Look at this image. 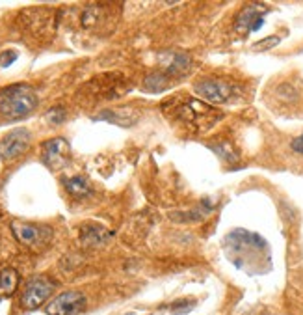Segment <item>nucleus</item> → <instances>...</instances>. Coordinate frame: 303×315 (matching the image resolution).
Here are the masks:
<instances>
[{
    "label": "nucleus",
    "instance_id": "22",
    "mask_svg": "<svg viewBox=\"0 0 303 315\" xmlns=\"http://www.w3.org/2000/svg\"><path fill=\"white\" fill-rule=\"evenodd\" d=\"M279 94L283 95L284 99H296L297 97V94H296V90L292 88L290 84H283V86H279Z\"/></svg>",
    "mask_w": 303,
    "mask_h": 315
},
{
    "label": "nucleus",
    "instance_id": "13",
    "mask_svg": "<svg viewBox=\"0 0 303 315\" xmlns=\"http://www.w3.org/2000/svg\"><path fill=\"white\" fill-rule=\"evenodd\" d=\"M190 63H192L190 56L181 54V52H171V54L164 56V71L171 78H175V76H181L188 71Z\"/></svg>",
    "mask_w": 303,
    "mask_h": 315
},
{
    "label": "nucleus",
    "instance_id": "17",
    "mask_svg": "<svg viewBox=\"0 0 303 315\" xmlns=\"http://www.w3.org/2000/svg\"><path fill=\"white\" fill-rule=\"evenodd\" d=\"M207 147H209L210 151H214L220 159L227 161V163H236V161L240 159L238 151L234 149V145L231 144V142H223V140H221V142H209Z\"/></svg>",
    "mask_w": 303,
    "mask_h": 315
},
{
    "label": "nucleus",
    "instance_id": "7",
    "mask_svg": "<svg viewBox=\"0 0 303 315\" xmlns=\"http://www.w3.org/2000/svg\"><path fill=\"white\" fill-rule=\"evenodd\" d=\"M32 134L26 129H13L0 140V159L15 161L30 147Z\"/></svg>",
    "mask_w": 303,
    "mask_h": 315
},
{
    "label": "nucleus",
    "instance_id": "1",
    "mask_svg": "<svg viewBox=\"0 0 303 315\" xmlns=\"http://www.w3.org/2000/svg\"><path fill=\"white\" fill-rule=\"evenodd\" d=\"M162 110L168 118H171L173 123L181 125L186 131L192 132H205L221 120V112L210 107L209 103L196 99V97H186L179 95L162 105Z\"/></svg>",
    "mask_w": 303,
    "mask_h": 315
},
{
    "label": "nucleus",
    "instance_id": "4",
    "mask_svg": "<svg viewBox=\"0 0 303 315\" xmlns=\"http://www.w3.org/2000/svg\"><path fill=\"white\" fill-rule=\"evenodd\" d=\"M196 94L201 97V101H209L214 105H223V103L233 101L236 97V86L229 84L225 81H218V78H205L199 81L194 86Z\"/></svg>",
    "mask_w": 303,
    "mask_h": 315
},
{
    "label": "nucleus",
    "instance_id": "10",
    "mask_svg": "<svg viewBox=\"0 0 303 315\" xmlns=\"http://www.w3.org/2000/svg\"><path fill=\"white\" fill-rule=\"evenodd\" d=\"M268 10L260 6H247L244 8L240 13H238V17H236V30L240 32H257L262 28L264 25V15Z\"/></svg>",
    "mask_w": 303,
    "mask_h": 315
},
{
    "label": "nucleus",
    "instance_id": "11",
    "mask_svg": "<svg viewBox=\"0 0 303 315\" xmlns=\"http://www.w3.org/2000/svg\"><path fill=\"white\" fill-rule=\"evenodd\" d=\"M138 112L134 110H128V108H114V110H102L93 118V121H108L112 125L123 127V129H128L138 123Z\"/></svg>",
    "mask_w": 303,
    "mask_h": 315
},
{
    "label": "nucleus",
    "instance_id": "12",
    "mask_svg": "<svg viewBox=\"0 0 303 315\" xmlns=\"http://www.w3.org/2000/svg\"><path fill=\"white\" fill-rule=\"evenodd\" d=\"M114 239V231H108L99 224H84L80 227V243L89 248H97Z\"/></svg>",
    "mask_w": 303,
    "mask_h": 315
},
{
    "label": "nucleus",
    "instance_id": "23",
    "mask_svg": "<svg viewBox=\"0 0 303 315\" xmlns=\"http://www.w3.org/2000/svg\"><path fill=\"white\" fill-rule=\"evenodd\" d=\"M292 149L296 153H299V155H303V134H299L297 138H294L292 140Z\"/></svg>",
    "mask_w": 303,
    "mask_h": 315
},
{
    "label": "nucleus",
    "instance_id": "6",
    "mask_svg": "<svg viewBox=\"0 0 303 315\" xmlns=\"http://www.w3.org/2000/svg\"><path fill=\"white\" fill-rule=\"evenodd\" d=\"M41 161L52 172H58L69 164V142L62 136L43 142Z\"/></svg>",
    "mask_w": 303,
    "mask_h": 315
},
{
    "label": "nucleus",
    "instance_id": "2",
    "mask_svg": "<svg viewBox=\"0 0 303 315\" xmlns=\"http://www.w3.org/2000/svg\"><path fill=\"white\" fill-rule=\"evenodd\" d=\"M39 97L30 84H12L0 90V116L6 120L26 118L38 108Z\"/></svg>",
    "mask_w": 303,
    "mask_h": 315
},
{
    "label": "nucleus",
    "instance_id": "3",
    "mask_svg": "<svg viewBox=\"0 0 303 315\" xmlns=\"http://www.w3.org/2000/svg\"><path fill=\"white\" fill-rule=\"evenodd\" d=\"M10 227H12L15 239L19 241L21 245L34 248V250L45 246L52 239V229L47 226H39V224H32V222L23 220H12Z\"/></svg>",
    "mask_w": 303,
    "mask_h": 315
},
{
    "label": "nucleus",
    "instance_id": "14",
    "mask_svg": "<svg viewBox=\"0 0 303 315\" xmlns=\"http://www.w3.org/2000/svg\"><path fill=\"white\" fill-rule=\"evenodd\" d=\"M17 285H19V272L10 267L2 269L0 271V300L12 296L17 291Z\"/></svg>",
    "mask_w": 303,
    "mask_h": 315
},
{
    "label": "nucleus",
    "instance_id": "8",
    "mask_svg": "<svg viewBox=\"0 0 303 315\" xmlns=\"http://www.w3.org/2000/svg\"><path fill=\"white\" fill-rule=\"evenodd\" d=\"M86 306V296L78 291H65L52 298L45 308L47 315H75Z\"/></svg>",
    "mask_w": 303,
    "mask_h": 315
},
{
    "label": "nucleus",
    "instance_id": "18",
    "mask_svg": "<svg viewBox=\"0 0 303 315\" xmlns=\"http://www.w3.org/2000/svg\"><path fill=\"white\" fill-rule=\"evenodd\" d=\"M281 43V38L279 36H270V38H264L262 41H257V43H253V51H270L273 47H277Z\"/></svg>",
    "mask_w": 303,
    "mask_h": 315
},
{
    "label": "nucleus",
    "instance_id": "5",
    "mask_svg": "<svg viewBox=\"0 0 303 315\" xmlns=\"http://www.w3.org/2000/svg\"><path fill=\"white\" fill-rule=\"evenodd\" d=\"M54 287H56L54 282H51L47 276H32L25 284V289H23V295H21L23 308L38 309L52 295Z\"/></svg>",
    "mask_w": 303,
    "mask_h": 315
},
{
    "label": "nucleus",
    "instance_id": "21",
    "mask_svg": "<svg viewBox=\"0 0 303 315\" xmlns=\"http://www.w3.org/2000/svg\"><path fill=\"white\" fill-rule=\"evenodd\" d=\"M15 60H17V52H15V51L0 52V67H10V65H12Z\"/></svg>",
    "mask_w": 303,
    "mask_h": 315
},
{
    "label": "nucleus",
    "instance_id": "9",
    "mask_svg": "<svg viewBox=\"0 0 303 315\" xmlns=\"http://www.w3.org/2000/svg\"><path fill=\"white\" fill-rule=\"evenodd\" d=\"M112 6L108 4H93V6L84 8L82 15H80V23L86 30L99 32L101 28L108 26L112 23Z\"/></svg>",
    "mask_w": 303,
    "mask_h": 315
},
{
    "label": "nucleus",
    "instance_id": "20",
    "mask_svg": "<svg viewBox=\"0 0 303 315\" xmlns=\"http://www.w3.org/2000/svg\"><path fill=\"white\" fill-rule=\"evenodd\" d=\"M47 118H49V121H51V123H54V125H60V123H63V121H65L67 114H65V108H63V107H54V108H51V110L47 112Z\"/></svg>",
    "mask_w": 303,
    "mask_h": 315
},
{
    "label": "nucleus",
    "instance_id": "16",
    "mask_svg": "<svg viewBox=\"0 0 303 315\" xmlns=\"http://www.w3.org/2000/svg\"><path fill=\"white\" fill-rule=\"evenodd\" d=\"M63 187H65V190H67L71 196H75V198H84V196L91 194V187H89L88 179L82 176L65 177V179H63Z\"/></svg>",
    "mask_w": 303,
    "mask_h": 315
},
{
    "label": "nucleus",
    "instance_id": "19",
    "mask_svg": "<svg viewBox=\"0 0 303 315\" xmlns=\"http://www.w3.org/2000/svg\"><path fill=\"white\" fill-rule=\"evenodd\" d=\"M196 306L194 300H186V298H181V300H175V302L171 304V311L175 315H181V313H188L190 309Z\"/></svg>",
    "mask_w": 303,
    "mask_h": 315
},
{
    "label": "nucleus",
    "instance_id": "15",
    "mask_svg": "<svg viewBox=\"0 0 303 315\" xmlns=\"http://www.w3.org/2000/svg\"><path fill=\"white\" fill-rule=\"evenodd\" d=\"M171 86V76L166 71H155L151 75H147L143 81V90L149 94H160Z\"/></svg>",
    "mask_w": 303,
    "mask_h": 315
}]
</instances>
